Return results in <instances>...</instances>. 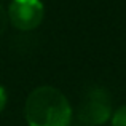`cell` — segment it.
Instances as JSON below:
<instances>
[{
  "instance_id": "cell-5",
  "label": "cell",
  "mask_w": 126,
  "mask_h": 126,
  "mask_svg": "<svg viewBox=\"0 0 126 126\" xmlns=\"http://www.w3.org/2000/svg\"><path fill=\"white\" fill-rule=\"evenodd\" d=\"M8 13L5 11V8L2 6V3H0V35L3 34V32L6 31V26H8Z\"/></svg>"
},
{
  "instance_id": "cell-2",
  "label": "cell",
  "mask_w": 126,
  "mask_h": 126,
  "mask_svg": "<svg viewBox=\"0 0 126 126\" xmlns=\"http://www.w3.org/2000/svg\"><path fill=\"white\" fill-rule=\"evenodd\" d=\"M112 115L110 96L104 88H91L78 107V120L86 126L104 125Z\"/></svg>"
},
{
  "instance_id": "cell-1",
  "label": "cell",
  "mask_w": 126,
  "mask_h": 126,
  "mask_svg": "<svg viewBox=\"0 0 126 126\" xmlns=\"http://www.w3.org/2000/svg\"><path fill=\"white\" fill-rule=\"evenodd\" d=\"M24 117L29 126H70L72 107L54 86H38L27 96Z\"/></svg>"
},
{
  "instance_id": "cell-6",
  "label": "cell",
  "mask_w": 126,
  "mask_h": 126,
  "mask_svg": "<svg viewBox=\"0 0 126 126\" xmlns=\"http://www.w3.org/2000/svg\"><path fill=\"white\" fill-rule=\"evenodd\" d=\"M5 105H6V93H5V88L0 86V112L5 109Z\"/></svg>"
},
{
  "instance_id": "cell-3",
  "label": "cell",
  "mask_w": 126,
  "mask_h": 126,
  "mask_svg": "<svg viewBox=\"0 0 126 126\" xmlns=\"http://www.w3.org/2000/svg\"><path fill=\"white\" fill-rule=\"evenodd\" d=\"M8 21L19 31H34L43 21L45 8L40 0H13L8 8Z\"/></svg>"
},
{
  "instance_id": "cell-4",
  "label": "cell",
  "mask_w": 126,
  "mask_h": 126,
  "mask_svg": "<svg viewBox=\"0 0 126 126\" xmlns=\"http://www.w3.org/2000/svg\"><path fill=\"white\" fill-rule=\"evenodd\" d=\"M112 126H126V105L120 107L112 115Z\"/></svg>"
}]
</instances>
